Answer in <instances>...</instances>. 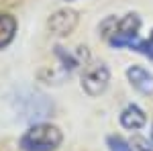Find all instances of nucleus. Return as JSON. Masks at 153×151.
<instances>
[{"instance_id":"1a4fd4ad","label":"nucleus","mask_w":153,"mask_h":151,"mask_svg":"<svg viewBox=\"0 0 153 151\" xmlns=\"http://www.w3.org/2000/svg\"><path fill=\"white\" fill-rule=\"evenodd\" d=\"M131 147H133V151H153L149 141L143 139V137H135V139L131 141Z\"/></svg>"},{"instance_id":"39448f33","label":"nucleus","mask_w":153,"mask_h":151,"mask_svg":"<svg viewBox=\"0 0 153 151\" xmlns=\"http://www.w3.org/2000/svg\"><path fill=\"white\" fill-rule=\"evenodd\" d=\"M127 78L141 94H153V74L141 68V65H131L127 70Z\"/></svg>"},{"instance_id":"f03ea898","label":"nucleus","mask_w":153,"mask_h":151,"mask_svg":"<svg viewBox=\"0 0 153 151\" xmlns=\"http://www.w3.org/2000/svg\"><path fill=\"white\" fill-rule=\"evenodd\" d=\"M110 82V71L102 61H92L88 63L82 71V88L88 96H100L108 88Z\"/></svg>"},{"instance_id":"9d476101","label":"nucleus","mask_w":153,"mask_h":151,"mask_svg":"<svg viewBox=\"0 0 153 151\" xmlns=\"http://www.w3.org/2000/svg\"><path fill=\"white\" fill-rule=\"evenodd\" d=\"M149 41H151V43H153V33H151V37H149Z\"/></svg>"},{"instance_id":"f257e3e1","label":"nucleus","mask_w":153,"mask_h":151,"mask_svg":"<svg viewBox=\"0 0 153 151\" xmlns=\"http://www.w3.org/2000/svg\"><path fill=\"white\" fill-rule=\"evenodd\" d=\"M61 131L53 125H35L21 137V149L23 151H55L61 145Z\"/></svg>"},{"instance_id":"6e6552de","label":"nucleus","mask_w":153,"mask_h":151,"mask_svg":"<svg viewBox=\"0 0 153 151\" xmlns=\"http://www.w3.org/2000/svg\"><path fill=\"white\" fill-rule=\"evenodd\" d=\"M106 143H108V149L110 151H133L131 143H127L123 137H117V135H110L106 139Z\"/></svg>"},{"instance_id":"20e7f679","label":"nucleus","mask_w":153,"mask_h":151,"mask_svg":"<svg viewBox=\"0 0 153 151\" xmlns=\"http://www.w3.org/2000/svg\"><path fill=\"white\" fill-rule=\"evenodd\" d=\"M76 25H78V12L70 10V8L53 12V14L49 16V21H47L49 31H51L53 35H57V37L70 35L71 31L76 29Z\"/></svg>"},{"instance_id":"7ed1b4c3","label":"nucleus","mask_w":153,"mask_h":151,"mask_svg":"<svg viewBox=\"0 0 153 151\" xmlns=\"http://www.w3.org/2000/svg\"><path fill=\"white\" fill-rule=\"evenodd\" d=\"M55 55L61 61V68L63 71H74L78 68H86L88 65V59H90V53L86 47H76V49H65V47H55Z\"/></svg>"},{"instance_id":"423d86ee","label":"nucleus","mask_w":153,"mask_h":151,"mask_svg":"<svg viewBox=\"0 0 153 151\" xmlns=\"http://www.w3.org/2000/svg\"><path fill=\"white\" fill-rule=\"evenodd\" d=\"M145 123H147V116L137 104H129L120 112V125L129 131H137V129L145 127Z\"/></svg>"},{"instance_id":"0eeeda50","label":"nucleus","mask_w":153,"mask_h":151,"mask_svg":"<svg viewBox=\"0 0 153 151\" xmlns=\"http://www.w3.org/2000/svg\"><path fill=\"white\" fill-rule=\"evenodd\" d=\"M14 33H16V19L12 14L2 12L0 14V49H4L14 39Z\"/></svg>"},{"instance_id":"9b49d317","label":"nucleus","mask_w":153,"mask_h":151,"mask_svg":"<svg viewBox=\"0 0 153 151\" xmlns=\"http://www.w3.org/2000/svg\"><path fill=\"white\" fill-rule=\"evenodd\" d=\"M65 2H71V0H65Z\"/></svg>"}]
</instances>
